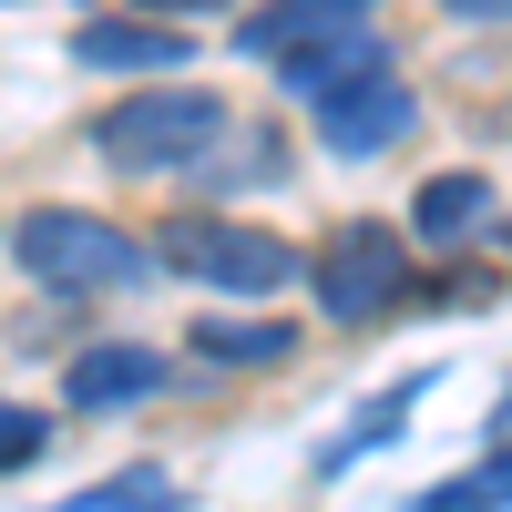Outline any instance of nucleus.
<instances>
[{"label": "nucleus", "mask_w": 512, "mask_h": 512, "mask_svg": "<svg viewBox=\"0 0 512 512\" xmlns=\"http://www.w3.org/2000/svg\"><path fill=\"white\" fill-rule=\"evenodd\" d=\"M11 256H21V277L52 287V297H123V287L154 277V256L113 216H82V205H31L11 226Z\"/></svg>", "instance_id": "nucleus-1"}, {"label": "nucleus", "mask_w": 512, "mask_h": 512, "mask_svg": "<svg viewBox=\"0 0 512 512\" xmlns=\"http://www.w3.org/2000/svg\"><path fill=\"white\" fill-rule=\"evenodd\" d=\"M164 267L226 287V297H277L297 277V246L267 226H164Z\"/></svg>", "instance_id": "nucleus-4"}, {"label": "nucleus", "mask_w": 512, "mask_h": 512, "mask_svg": "<svg viewBox=\"0 0 512 512\" xmlns=\"http://www.w3.org/2000/svg\"><path fill=\"white\" fill-rule=\"evenodd\" d=\"M308 113H318V144L328 154H390L420 123V93L400 72H359V82H338V93H318Z\"/></svg>", "instance_id": "nucleus-5"}, {"label": "nucleus", "mask_w": 512, "mask_h": 512, "mask_svg": "<svg viewBox=\"0 0 512 512\" xmlns=\"http://www.w3.org/2000/svg\"><path fill=\"white\" fill-rule=\"evenodd\" d=\"M482 226H492V175H472V164H461V175H431L410 195V236L420 246H461Z\"/></svg>", "instance_id": "nucleus-9"}, {"label": "nucleus", "mask_w": 512, "mask_h": 512, "mask_svg": "<svg viewBox=\"0 0 512 512\" xmlns=\"http://www.w3.org/2000/svg\"><path fill=\"white\" fill-rule=\"evenodd\" d=\"M451 21H512V0H441Z\"/></svg>", "instance_id": "nucleus-17"}, {"label": "nucleus", "mask_w": 512, "mask_h": 512, "mask_svg": "<svg viewBox=\"0 0 512 512\" xmlns=\"http://www.w3.org/2000/svg\"><path fill=\"white\" fill-rule=\"evenodd\" d=\"M338 31H359L349 0H277V11H256L236 31V52L246 62H297V52H318V41H338Z\"/></svg>", "instance_id": "nucleus-8"}, {"label": "nucleus", "mask_w": 512, "mask_h": 512, "mask_svg": "<svg viewBox=\"0 0 512 512\" xmlns=\"http://www.w3.org/2000/svg\"><path fill=\"white\" fill-rule=\"evenodd\" d=\"M420 512H512V451L461 472V482H441V492H420Z\"/></svg>", "instance_id": "nucleus-14"}, {"label": "nucleus", "mask_w": 512, "mask_h": 512, "mask_svg": "<svg viewBox=\"0 0 512 512\" xmlns=\"http://www.w3.org/2000/svg\"><path fill=\"white\" fill-rule=\"evenodd\" d=\"M164 390V349H144V338H82L72 369H62V400L82 420H103V410H134Z\"/></svg>", "instance_id": "nucleus-6"}, {"label": "nucleus", "mask_w": 512, "mask_h": 512, "mask_svg": "<svg viewBox=\"0 0 512 512\" xmlns=\"http://www.w3.org/2000/svg\"><path fill=\"white\" fill-rule=\"evenodd\" d=\"M72 62H82V72H154V82H164V72L195 62V41H185L175 21H82V31H72Z\"/></svg>", "instance_id": "nucleus-7"}, {"label": "nucleus", "mask_w": 512, "mask_h": 512, "mask_svg": "<svg viewBox=\"0 0 512 512\" xmlns=\"http://www.w3.org/2000/svg\"><path fill=\"white\" fill-rule=\"evenodd\" d=\"M154 11H205V0H154Z\"/></svg>", "instance_id": "nucleus-18"}, {"label": "nucleus", "mask_w": 512, "mask_h": 512, "mask_svg": "<svg viewBox=\"0 0 512 512\" xmlns=\"http://www.w3.org/2000/svg\"><path fill=\"white\" fill-rule=\"evenodd\" d=\"M420 400H431V369H410V379H390V390H379V400L359 410V431H338V441L318 451V472H349V461H359V451H379V441H400Z\"/></svg>", "instance_id": "nucleus-11"}, {"label": "nucleus", "mask_w": 512, "mask_h": 512, "mask_svg": "<svg viewBox=\"0 0 512 512\" xmlns=\"http://www.w3.org/2000/svg\"><path fill=\"white\" fill-rule=\"evenodd\" d=\"M41 441H52V420H41V410H11V400H0V472H21V461H41Z\"/></svg>", "instance_id": "nucleus-16"}, {"label": "nucleus", "mask_w": 512, "mask_h": 512, "mask_svg": "<svg viewBox=\"0 0 512 512\" xmlns=\"http://www.w3.org/2000/svg\"><path fill=\"white\" fill-rule=\"evenodd\" d=\"M359 72H390V52H379L369 21L338 31V41H318V52H297V62H277V82H287L297 103H318V93H338V82H359Z\"/></svg>", "instance_id": "nucleus-10"}, {"label": "nucleus", "mask_w": 512, "mask_h": 512, "mask_svg": "<svg viewBox=\"0 0 512 512\" xmlns=\"http://www.w3.org/2000/svg\"><path fill=\"white\" fill-rule=\"evenodd\" d=\"M195 349L216 359V369H277V359L297 349V328H287V318H205Z\"/></svg>", "instance_id": "nucleus-12"}, {"label": "nucleus", "mask_w": 512, "mask_h": 512, "mask_svg": "<svg viewBox=\"0 0 512 512\" xmlns=\"http://www.w3.org/2000/svg\"><path fill=\"white\" fill-rule=\"evenodd\" d=\"M205 185H216V195H236V185H287V175H277V144H267V134H246V144H236Z\"/></svg>", "instance_id": "nucleus-15"}, {"label": "nucleus", "mask_w": 512, "mask_h": 512, "mask_svg": "<svg viewBox=\"0 0 512 512\" xmlns=\"http://www.w3.org/2000/svg\"><path fill=\"white\" fill-rule=\"evenodd\" d=\"M349 11H359V0H349Z\"/></svg>", "instance_id": "nucleus-19"}, {"label": "nucleus", "mask_w": 512, "mask_h": 512, "mask_svg": "<svg viewBox=\"0 0 512 512\" xmlns=\"http://www.w3.org/2000/svg\"><path fill=\"white\" fill-rule=\"evenodd\" d=\"M52 512H185V492L154 472V461H134V472H103L93 492H72V502H52Z\"/></svg>", "instance_id": "nucleus-13"}, {"label": "nucleus", "mask_w": 512, "mask_h": 512, "mask_svg": "<svg viewBox=\"0 0 512 512\" xmlns=\"http://www.w3.org/2000/svg\"><path fill=\"white\" fill-rule=\"evenodd\" d=\"M205 144H226V103L195 93V82H175V93H123L103 123H93V154L113 164V175H185V164Z\"/></svg>", "instance_id": "nucleus-2"}, {"label": "nucleus", "mask_w": 512, "mask_h": 512, "mask_svg": "<svg viewBox=\"0 0 512 512\" xmlns=\"http://www.w3.org/2000/svg\"><path fill=\"white\" fill-rule=\"evenodd\" d=\"M400 297H410V236L400 226H338L328 236V256H318V308L338 328L400 308Z\"/></svg>", "instance_id": "nucleus-3"}]
</instances>
